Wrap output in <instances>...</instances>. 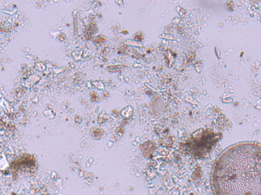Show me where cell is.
Listing matches in <instances>:
<instances>
[{"mask_svg":"<svg viewBox=\"0 0 261 195\" xmlns=\"http://www.w3.org/2000/svg\"><path fill=\"white\" fill-rule=\"evenodd\" d=\"M216 195H261V145L241 143L218 158L212 176Z\"/></svg>","mask_w":261,"mask_h":195,"instance_id":"obj_1","label":"cell"}]
</instances>
